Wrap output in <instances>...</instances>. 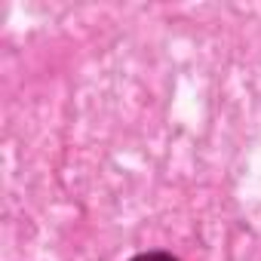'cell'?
<instances>
[{
  "label": "cell",
  "instance_id": "6da1fadb",
  "mask_svg": "<svg viewBox=\"0 0 261 261\" xmlns=\"http://www.w3.org/2000/svg\"><path fill=\"white\" fill-rule=\"evenodd\" d=\"M133 261H175L172 255H163V252H148V255H139Z\"/></svg>",
  "mask_w": 261,
  "mask_h": 261
}]
</instances>
